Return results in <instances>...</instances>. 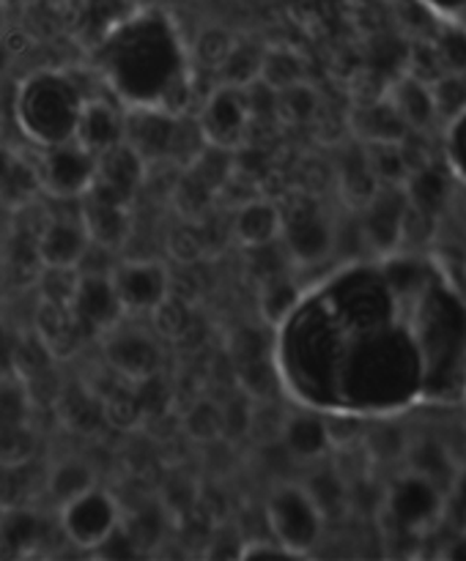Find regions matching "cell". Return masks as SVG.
<instances>
[{"label": "cell", "instance_id": "obj_1", "mask_svg": "<svg viewBox=\"0 0 466 561\" xmlns=\"http://www.w3.org/2000/svg\"><path fill=\"white\" fill-rule=\"evenodd\" d=\"M277 376L310 409L389 416L466 378V305L428 263L351 261L277 329Z\"/></svg>", "mask_w": 466, "mask_h": 561}, {"label": "cell", "instance_id": "obj_2", "mask_svg": "<svg viewBox=\"0 0 466 561\" xmlns=\"http://www.w3.org/2000/svg\"><path fill=\"white\" fill-rule=\"evenodd\" d=\"M104 66L126 107L151 104L162 110L170 93L190 77L184 66L170 58V38L148 20H137L115 38Z\"/></svg>", "mask_w": 466, "mask_h": 561}, {"label": "cell", "instance_id": "obj_3", "mask_svg": "<svg viewBox=\"0 0 466 561\" xmlns=\"http://www.w3.org/2000/svg\"><path fill=\"white\" fill-rule=\"evenodd\" d=\"M86 99L80 85L64 71H36L16 91V124L42 148L75 140Z\"/></svg>", "mask_w": 466, "mask_h": 561}, {"label": "cell", "instance_id": "obj_4", "mask_svg": "<svg viewBox=\"0 0 466 561\" xmlns=\"http://www.w3.org/2000/svg\"><path fill=\"white\" fill-rule=\"evenodd\" d=\"M96 153L82 148L77 140L44 148L36 162L42 192L55 201H80L96 181Z\"/></svg>", "mask_w": 466, "mask_h": 561}, {"label": "cell", "instance_id": "obj_5", "mask_svg": "<svg viewBox=\"0 0 466 561\" xmlns=\"http://www.w3.org/2000/svg\"><path fill=\"white\" fill-rule=\"evenodd\" d=\"M266 520L274 531V540L299 557L302 551L316 546L318 535H321L323 515L318 513L305 488L283 485L269 499Z\"/></svg>", "mask_w": 466, "mask_h": 561}, {"label": "cell", "instance_id": "obj_6", "mask_svg": "<svg viewBox=\"0 0 466 561\" xmlns=\"http://www.w3.org/2000/svg\"><path fill=\"white\" fill-rule=\"evenodd\" d=\"M197 126L208 146L236 151L247 140V131L252 126L250 104H247L245 88L217 85L206 93L197 113Z\"/></svg>", "mask_w": 466, "mask_h": 561}, {"label": "cell", "instance_id": "obj_7", "mask_svg": "<svg viewBox=\"0 0 466 561\" xmlns=\"http://www.w3.org/2000/svg\"><path fill=\"white\" fill-rule=\"evenodd\" d=\"M121 526L118 502L107 491L82 493L80 499L60 507V529L66 540L82 551H96L110 535Z\"/></svg>", "mask_w": 466, "mask_h": 561}, {"label": "cell", "instance_id": "obj_8", "mask_svg": "<svg viewBox=\"0 0 466 561\" xmlns=\"http://www.w3.org/2000/svg\"><path fill=\"white\" fill-rule=\"evenodd\" d=\"M280 244L288 257L299 266H316L332 252L334 228L321 208L310 201L296 203L291 211H283V233Z\"/></svg>", "mask_w": 466, "mask_h": 561}, {"label": "cell", "instance_id": "obj_9", "mask_svg": "<svg viewBox=\"0 0 466 561\" xmlns=\"http://www.w3.org/2000/svg\"><path fill=\"white\" fill-rule=\"evenodd\" d=\"M80 219L88 230L91 244L104 250H118L132 233V201L110 186L93 181L91 190L80 197Z\"/></svg>", "mask_w": 466, "mask_h": 561}, {"label": "cell", "instance_id": "obj_10", "mask_svg": "<svg viewBox=\"0 0 466 561\" xmlns=\"http://www.w3.org/2000/svg\"><path fill=\"white\" fill-rule=\"evenodd\" d=\"M104 359L121 381L140 383L157 376L162 365V351L151 332L118 323L104 334Z\"/></svg>", "mask_w": 466, "mask_h": 561}, {"label": "cell", "instance_id": "obj_11", "mask_svg": "<svg viewBox=\"0 0 466 561\" xmlns=\"http://www.w3.org/2000/svg\"><path fill=\"white\" fill-rule=\"evenodd\" d=\"M124 316H151L154 307L170 294V274L157 261H121L110 272Z\"/></svg>", "mask_w": 466, "mask_h": 561}, {"label": "cell", "instance_id": "obj_12", "mask_svg": "<svg viewBox=\"0 0 466 561\" xmlns=\"http://www.w3.org/2000/svg\"><path fill=\"white\" fill-rule=\"evenodd\" d=\"M179 118L181 115H170L151 104H129L124 107V142L140 153L148 168L168 162L173 159Z\"/></svg>", "mask_w": 466, "mask_h": 561}, {"label": "cell", "instance_id": "obj_13", "mask_svg": "<svg viewBox=\"0 0 466 561\" xmlns=\"http://www.w3.org/2000/svg\"><path fill=\"white\" fill-rule=\"evenodd\" d=\"M382 510L395 520L400 531H420L444 513L442 491L425 477L411 471L406 480H400L398 485L384 493Z\"/></svg>", "mask_w": 466, "mask_h": 561}, {"label": "cell", "instance_id": "obj_14", "mask_svg": "<svg viewBox=\"0 0 466 561\" xmlns=\"http://www.w3.org/2000/svg\"><path fill=\"white\" fill-rule=\"evenodd\" d=\"M409 211V195L404 186H378L373 201L362 208L360 230L367 250L393 252L404 239V219Z\"/></svg>", "mask_w": 466, "mask_h": 561}, {"label": "cell", "instance_id": "obj_15", "mask_svg": "<svg viewBox=\"0 0 466 561\" xmlns=\"http://www.w3.org/2000/svg\"><path fill=\"white\" fill-rule=\"evenodd\" d=\"M71 316H75L77 327H80L82 337L86 334H104L113 327H118L124 310L118 305V296H115L113 283H110V274H82L80 272V285H77V294L71 299Z\"/></svg>", "mask_w": 466, "mask_h": 561}, {"label": "cell", "instance_id": "obj_16", "mask_svg": "<svg viewBox=\"0 0 466 561\" xmlns=\"http://www.w3.org/2000/svg\"><path fill=\"white\" fill-rule=\"evenodd\" d=\"M91 239L80 219V208L75 217H49L36 233V250L42 266L77 268L86 257Z\"/></svg>", "mask_w": 466, "mask_h": 561}, {"label": "cell", "instance_id": "obj_17", "mask_svg": "<svg viewBox=\"0 0 466 561\" xmlns=\"http://www.w3.org/2000/svg\"><path fill=\"white\" fill-rule=\"evenodd\" d=\"M75 140L96 157L124 142V107L104 96H88L80 110Z\"/></svg>", "mask_w": 466, "mask_h": 561}, {"label": "cell", "instance_id": "obj_18", "mask_svg": "<svg viewBox=\"0 0 466 561\" xmlns=\"http://www.w3.org/2000/svg\"><path fill=\"white\" fill-rule=\"evenodd\" d=\"M33 334L42 340V345L55 362L75 356L77 345L82 340V332L69 307L49 305V301H38L36 316H33Z\"/></svg>", "mask_w": 466, "mask_h": 561}, {"label": "cell", "instance_id": "obj_19", "mask_svg": "<svg viewBox=\"0 0 466 561\" xmlns=\"http://www.w3.org/2000/svg\"><path fill=\"white\" fill-rule=\"evenodd\" d=\"M230 233L247 250L274 244V241H280V233H283V211L272 201L255 197V201L236 208Z\"/></svg>", "mask_w": 466, "mask_h": 561}, {"label": "cell", "instance_id": "obj_20", "mask_svg": "<svg viewBox=\"0 0 466 561\" xmlns=\"http://www.w3.org/2000/svg\"><path fill=\"white\" fill-rule=\"evenodd\" d=\"M96 159H99L96 164L99 184L110 186V190L129 197V201L137 195V190L146 184L148 170H151L146 162H143L140 153H137L132 146H126V142H118V146H113L110 151L99 153Z\"/></svg>", "mask_w": 466, "mask_h": 561}, {"label": "cell", "instance_id": "obj_21", "mask_svg": "<svg viewBox=\"0 0 466 561\" xmlns=\"http://www.w3.org/2000/svg\"><path fill=\"white\" fill-rule=\"evenodd\" d=\"M389 104L395 107V113L400 115L406 126L411 131H425L428 126L436 121V107H433V93L431 85L417 77L404 75L400 80H395L393 85L384 93Z\"/></svg>", "mask_w": 466, "mask_h": 561}, {"label": "cell", "instance_id": "obj_22", "mask_svg": "<svg viewBox=\"0 0 466 561\" xmlns=\"http://www.w3.org/2000/svg\"><path fill=\"white\" fill-rule=\"evenodd\" d=\"M44 488H47L49 502L60 510L69 502H75V499H80L82 493L96 488V471H93L86 460L66 458L49 469Z\"/></svg>", "mask_w": 466, "mask_h": 561}, {"label": "cell", "instance_id": "obj_23", "mask_svg": "<svg viewBox=\"0 0 466 561\" xmlns=\"http://www.w3.org/2000/svg\"><path fill=\"white\" fill-rule=\"evenodd\" d=\"M58 420L75 433H96L104 425V405L93 389L71 387L60 392L55 400Z\"/></svg>", "mask_w": 466, "mask_h": 561}, {"label": "cell", "instance_id": "obj_24", "mask_svg": "<svg viewBox=\"0 0 466 561\" xmlns=\"http://www.w3.org/2000/svg\"><path fill=\"white\" fill-rule=\"evenodd\" d=\"M378 179L371 168V157H367V148H351L343 157L340 164V192L349 201L351 208L362 211L367 203L373 201V195L378 192Z\"/></svg>", "mask_w": 466, "mask_h": 561}, {"label": "cell", "instance_id": "obj_25", "mask_svg": "<svg viewBox=\"0 0 466 561\" xmlns=\"http://www.w3.org/2000/svg\"><path fill=\"white\" fill-rule=\"evenodd\" d=\"M283 442L288 453L299 460H316L327 453L329 431L318 414H296L285 420Z\"/></svg>", "mask_w": 466, "mask_h": 561}, {"label": "cell", "instance_id": "obj_26", "mask_svg": "<svg viewBox=\"0 0 466 561\" xmlns=\"http://www.w3.org/2000/svg\"><path fill=\"white\" fill-rule=\"evenodd\" d=\"M305 290L288 277V274H277V277H269L261 283L258 290V307H261V318L272 329H280L291 318V312L299 307Z\"/></svg>", "mask_w": 466, "mask_h": 561}, {"label": "cell", "instance_id": "obj_27", "mask_svg": "<svg viewBox=\"0 0 466 561\" xmlns=\"http://www.w3.org/2000/svg\"><path fill=\"white\" fill-rule=\"evenodd\" d=\"M409 203L417 211L428 214V217H436L439 208L447 203L450 195V173L442 170L439 164H428V168L417 170L409 175V181L404 184Z\"/></svg>", "mask_w": 466, "mask_h": 561}, {"label": "cell", "instance_id": "obj_28", "mask_svg": "<svg viewBox=\"0 0 466 561\" xmlns=\"http://www.w3.org/2000/svg\"><path fill=\"white\" fill-rule=\"evenodd\" d=\"M38 192H42V179H38L36 162H27L25 157L16 153L11 168L5 170L3 181H0V206L22 211L36 201Z\"/></svg>", "mask_w": 466, "mask_h": 561}, {"label": "cell", "instance_id": "obj_29", "mask_svg": "<svg viewBox=\"0 0 466 561\" xmlns=\"http://www.w3.org/2000/svg\"><path fill=\"white\" fill-rule=\"evenodd\" d=\"M354 124L360 135H365L367 142H400L409 131V126L400 121V115L395 113V107L384 96L376 99V102H367L356 113Z\"/></svg>", "mask_w": 466, "mask_h": 561}, {"label": "cell", "instance_id": "obj_30", "mask_svg": "<svg viewBox=\"0 0 466 561\" xmlns=\"http://www.w3.org/2000/svg\"><path fill=\"white\" fill-rule=\"evenodd\" d=\"M173 208L181 219L186 222H203L212 211V203L217 197V192L206 184L197 173H192L190 168H184L181 179L173 186Z\"/></svg>", "mask_w": 466, "mask_h": 561}, {"label": "cell", "instance_id": "obj_31", "mask_svg": "<svg viewBox=\"0 0 466 561\" xmlns=\"http://www.w3.org/2000/svg\"><path fill=\"white\" fill-rule=\"evenodd\" d=\"M104 405V425L115 427L121 433H132L146 422V411H143L140 398H137L135 383L118 381L107 394L102 398Z\"/></svg>", "mask_w": 466, "mask_h": 561}, {"label": "cell", "instance_id": "obj_32", "mask_svg": "<svg viewBox=\"0 0 466 561\" xmlns=\"http://www.w3.org/2000/svg\"><path fill=\"white\" fill-rule=\"evenodd\" d=\"M0 531H3V546L5 551H14L20 557L33 553L42 546L44 524L36 513L27 507L5 510V518L0 520Z\"/></svg>", "mask_w": 466, "mask_h": 561}, {"label": "cell", "instance_id": "obj_33", "mask_svg": "<svg viewBox=\"0 0 466 561\" xmlns=\"http://www.w3.org/2000/svg\"><path fill=\"white\" fill-rule=\"evenodd\" d=\"M261 82L272 88V91H285V88L296 85V82H305V66H302V58L288 47L263 49Z\"/></svg>", "mask_w": 466, "mask_h": 561}, {"label": "cell", "instance_id": "obj_34", "mask_svg": "<svg viewBox=\"0 0 466 561\" xmlns=\"http://www.w3.org/2000/svg\"><path fill=\"white\" fill-rule=\"evenodd\" d=\"M261 60L263 49H255L252 44L236 42V47L230 49L228 60L219 66V85L230 88H250L252 82L261 80Z\"/></svg>", "mask_w": 466, "mask_h": 561}, {"label": "cell", "instance_id": "obj_35", "mask_svg": "<svg viewBox=\"0 0 466 561\" xmlns=\"http://www.w3.org/2000/svg\"><path fill=\"white\" fill-rule=\"evenodd\" d=\"M77 285H80V268L42 266L36 274L38 301H49V305L71 307Z\"/></svg>", "mask_w": 466, "mask_h": 561}, {"label": "cell", "instance_id": "obj_36", "mask_svg": "<svg viewBox=\"0 0 466 561\" xmlns=\"http://www.w3.org/2000/svg\"><path fill=\"white\" fill-rule=\"evenodd\" d=\"M151 323L154 329H157L159 337H186V332H190L192 327V307L186 305V299H181V296H175L173 290H170V294L151 310Z\"/></svg>", "mask_w": 466, "mask_h": 561}, {"label": "cell", "instance_id": "obj_37", "mask_svg": "<svg viewBox=\"0 0 466 561\" xmlns=\"http://www.w3.org/2000/svg\"><path fill=\"white\" fill-rule=\"evenodd\" d=\"M181 425L192 442H217L225 436V411L214 400H197Z\"/></svg>", "mask_w": 466, "mask_h": 561}, {"label": "cell", "instance_id": "obj_38", "mask_svg": "<svg viewBox=\"0 0 466 561\" xmlns=\"http://www.w3.org/2000/svg\"><path fill=\"white\" fill-rule=\"evenodd\" d=\"M318 115V93L307 82L277 91V118L283 124H307Z\"/></svg>", "mask_w": 466, "mask_h": 561}, {"label": "cell", "instance_id": "obj_39", "mask_svg": "<svg viewBox=\"0 0 466 561\" xmlns=\"http://www.w3.org/2000/svg\"><path fill=\"white\" fill-rule=\"evenodd\" d=\"M234 47H236V38L230 36L225 27L214 25V27H206V31H201V36L195 38V44H192V58H195V64L201 66V69L219 71V66L228 60L230 49Z\"/></svg>", "mask_w": 466, "mask_h": 561}, {"label": "cell", "instance_id": "obj_40", "mask_svg": "<svg viewBox=\"0 0 466 561\" xmlns=\"http://www.w3.org/2000/svg\"><path fill=\"white\" fill-rule=\"evenodd\" d=\"M36 455V433L27 422L0 425V466L31 463Z\"/></svg>", "mask_w": 466, "mask_h": 561}, {"label": "cell", "instance_id": "obj_41", "mask_svg": "<svg viewBox=\"0 0 466 561\" xmlns=\"http://www.w3.org/2000/svg\"><path fill=\"white\" fill-rule=\"evenodd\" d=\"M367 157H371V168L382 186H404L409 181V170L400 157L398 142H371Z\"/></svg>", "mask_w": 466, "mask_h": 561}, {"label": "cell", "instance_id": "obj_42", "mask_svg": "<svg viewBox=\"0 0 466 561\" xmlns=\"http://www.w3.org/2000/svg\"><path fill=\"white\" fill-rule=\"evenodd\" d=\"M164 247H168L173 261L197 263L206 255V236H203L201 222H186V219H181L175 228H170Z\"/></svg>", "mask_w": 466, "mask_h": 561}, {"label": "cell", "instance_id": "obj_43", "mask_svg": "<svg viewBox=\"0 0 466 561\" xmlns=\"http://www.w3.org/2000/svg\"><path fill=\"white\" fill-rule=\"evenodd\" d=\"M307 496L312 499V504L318 507V513L323 518L329 515H338L340 510H345L349 504V496H345V480L338 477L334 471H323V474L312 477V485L305 488Z\"/></svg>", "mask_w": 466, "mask_h": 561}, {"label": "cell", "instance_id": "obj_44", "mask_svg": "<svg viewBox=\"0 0 466 561\" xmlns=\"http://www.w3.org/2000/svg\"><path fill=\"white\" fill-rule=\"evenodd\" d=\"M433 107L436 118L455 121L461 113H466V80L461 75H444L436 82H431Z\"/></svg>", "mask_w": 466, "mask_h": 561}, {"label": "cell", "instance_id": "obj_45", "mask_svg": "<svg viewBox=\"0 0 466 561\" xmlns=\"http://www.w3.org/2000/svg\"><path fill=\"white\" fill-rule=\"evenodd\" d=\"M25 469L27 463L0 466V507L3 510H16L27 504L31 485L25 482Z\"/></svg>", "mask_w": 466, "mask_h": 561}, {"label": "cell", "instance_id": "obj_46", "mask_svg": "<svg viewBox=\"0 0 466 561\" xmlns=\"http://www.w3.org/2000/svg\"><path fill=\"white\" fill-rule=\"evenodd\" d=\"M31 400H27L22 381H3L0 383V425H16V422H27L31 414Z\"/></svg>", "mask_w": 466, "mask_h": 561}, {"label": "cell", "instance_id": "obj_47", "mask_svg": "<svg viewBox=\"0 0 466 561\" xmlns=\"http://www.w3.org/2000/svg\"><path fill=\"white\" fill-rule=\"evenodd\" d=\"M447 162L450 173H458L466 179V113L450 121V140H447Z\"/></svg>", "mask_w": 466, "mask_h": 561}, {"label": "cell", "instance_id": "obj_48", "mask_svg": "<svg viewBox=\"0 0 466 561\" xmlns=\"http://www.w3.org/2000/svg\"><path fill=\"white\" fill-rule=\"evenodd\" d=\"M439 55H442L444 69L461 71L466 69V33L464 31H447L439 36L436 42Z\"/></svg>", "mask_w": 466, "mask_h": 561}, {"label": "cell", "instance_id": "obj_49", "mask_svg": "<svg viewBox=\"0 0 466 561\" xmlns=\"http://www.w3.org/2000/svg\"><path fill=\"white\" fill-rule=\"evenodd\" d=\"M447 513L450 518H455V524H458L461 529H466V471L461 477H455L453 485H450Z\"/></svg>", "mask_w": 466, "mask_h": 561}, {"label": "cell", "instance_id": "obj_50", "mask_svg": "<svg viewBox=\"0 0 466 561\" xmlns=\"http://www.w3.org/2000/svg\"><path fill=\"white\" fill-rule=\"evenodd\" d=\"M296 553L288 551L285 546H280L277 540L274 542H247L241 548V559H294Z\"/></svg>", "mask_w": 466, "mask_h": 561}, {"label": "cell", "instance_id": "obj_51", "mask_svg": "<svg viewBox=\"0 0 466 561\" xmlns=\"http://www.w3.org/2000/svg\"><path fill=\"white\" fill-rule=\"evenodd\" d=\"M14 157H16V153H14V151H11V148L0 146V181H3L5 170H9V168H11V162H14Z\"/></svg>", "mask_w": 466, "mask_h": 561}, {"label": "cell", "instance_id": "obj_52", "mask_svg": "<svg viewBox=\"0 0 466 561\" xmlns=\"http://www.w3.org/2000/svg\"><path fill=\"white\" fill-rule=\"evenodd\" d=\"M5 551V546H3V531H0V553Z\"/></svg>", "mask_w": 466, "mask_h": 561}]
</instances>
